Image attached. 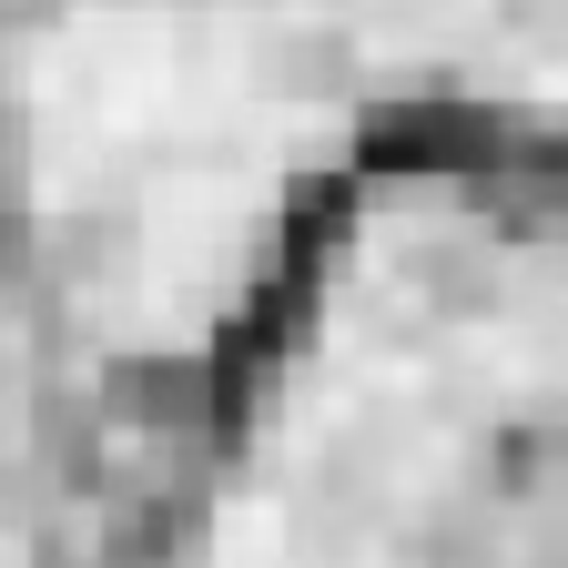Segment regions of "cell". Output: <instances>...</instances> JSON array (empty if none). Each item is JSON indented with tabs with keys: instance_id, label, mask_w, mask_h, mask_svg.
<instances>
[{
	"instance_id": "7a4b0ae2",
	"label": "cell",
	"mask_w": 568,
	"mask_h": 568,
	"mask_svg": "<svg viewBox=\"0 0 568 568\" xmlns=\"http://www.w3.org/2000/svg\"><path fill=\"white\" fill-rule=\"evenodd\" d=\"M538 11L548 0H355L335 31H345V51H396V61H497V51H518L528 71H548Z\"/></svg>"
},
{
	"instance_id": "6da1fadb",
	"label": "cell",
	"mask_w": 568,
	"mask_h": 568,
	"mask_svg": "<svg viewBox=\"0 0 568 568\" xmlns=\"http://www.w3.org/2000/svg\"><path fill=\"white\" fill-rule=\"evenodd\" d=\"M335 122L345 31L305 0H92L11 51L31 213L132 345H183L224 315Z\"/></svg>"
}]
</instances>
